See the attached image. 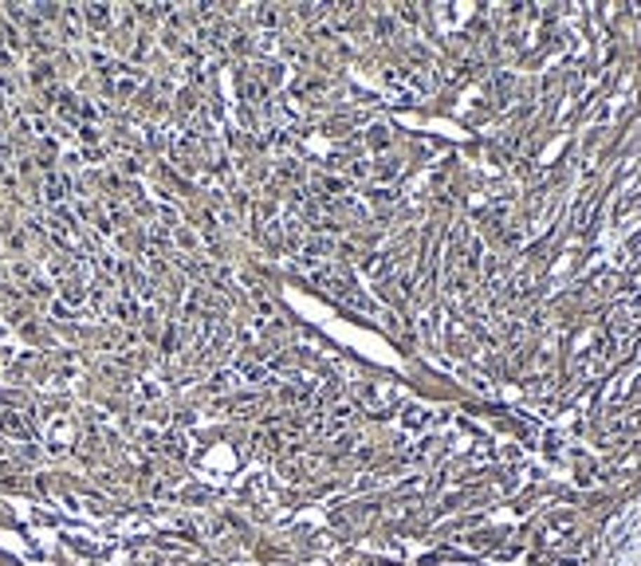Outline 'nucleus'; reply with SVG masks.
<instances>
[{"label": "nucleus", "instance_id": "obj_7", "mask_svg": "<svg viewBox=\"0 0 641 566\" xmlns=\"http://www.w3.org/2000/svg\"><path fill=\"white\" fill-rule=\"evenodd\" d=\"M256 20H260V24H268V28H271V24L280 20V12H276V8H256Z\"/></svg>", "mask_w": 641, "mask_h": 566}, {"label": "nucleus", "instance_id": "obj_6", "mask_svg": "<svg viewBox=\"0 0 641 566\" xmlns=\"http://www.w3.org/2000/svg\"><path fill=\"white\" fill-rule=\"evenodd\" d=\"M241 95L248 102H264V99H268V87H264L260 79H252V75H248V79H241Z\"/></svg>", "mask_w": 641, "mask_h": 566}, {"label": "nucleus", "instance_id": "obj_5", "mask_svg": "<svg viewBox=\"0 0 641 566\" xmlns=\"http://www.w3.org/2000/svg\"><path fill=\"white\" fill-rule=\"evenodd\" d=\"M0 429L12 433V437H32V429L24 425V417H16V413H0Z\"/></svg>", "mask_w": 641, "mask_h": 566}, {"label": "nucleus", "instance_id": "obj_1", "mask_svg": "<svg viewBox=\"0 0 641 566\" xmlns=\"http://www.w3.org/2000/svg\"><path fill=\"white\" fill-rule=\"evenodd\" d=\"M111 315L119 318V323H138V318H142V307H138V299H134L130 291H122V295L111 303Z\"/></svg>", "mask_w": 641, "mask_h": 566}, {"label": "nucleus", "instance_id": "obj_2", "mask_svg": "<svg viewBox=\"0 0 641 566\" xmlns=\"http://www.w3.org/2000/svg\"><path fill=\"white\" fill-rule=\"evenodd\" d=\"M83 299H87V288H83L75 276H67V279L60 283V303H63V307H79Z\"/></svg>", "mask_w": 641, "mask_h": 566}, {"label": "nucleus", "instance_id": "obj_3", "mask_svg": "<svg viewBox=\"0 0 641 566\" xmlns=\"http://www.w3.org/2000/svg\"><path fill=\"white\" fill-rule=\"evenodd\" d=\"M63 197H67V177H63V173H48V177H43V201H48V205H60Z\"/></svg>", "mask_w": 641, "mask_h": 566}, {"label": "nucleus", "instance_id": "obj_4", "mask_svg": "<svg viewBox=\"0 0 641 566\" xmlns=\"http://www.w3.org/2000/svg\"><path fill=\"white\" fill-rule=\"evenodd\" d=\"M83 12V20L90 24V28H107V24H114V12L107 8V4H87V8H79Z\"/></svg>", "mask_w": 641, "mask_h": 566}]
</instances>
